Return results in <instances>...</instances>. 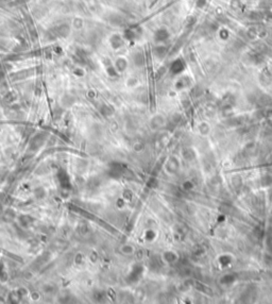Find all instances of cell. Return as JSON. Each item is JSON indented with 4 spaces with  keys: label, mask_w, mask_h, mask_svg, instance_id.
I'll use <instances>...</instances> for the list:
<instances>
[{
    "label": "cell",
    "mask_w": 272,
    "mask_h": 304,
    "mask_svg": "<svg viewBox=\"0 0 272 304\" xmlns=\"http://www.w3.org/2000/svg\"><path fill=\"white\" fill-rule=\"evenodd\" d=\"M168 37H169V33L166 29H160V30L156 31L154 35L156 42H165Z\"/></svg>",
    "instance_id": "obj_1"
},
{
    "label": "cell",
    "mask_w": 272,
    "mask_h": 304,
    "mask_svg": "<svg viewBox=\"0 0 272 304\" xmlns=\"http://www.w3.org/2000/svg\"><path fill=\"white\" fill-rule=\"evenodd\" d=\"M111 43H112V46L114 47L115 49H117V48L121 47L122 45H123V40H122L119 35H114V36L112 37Z\"/></svg>",
    "instance_id": "obj_2"
},
{
    "label": "cell",
    "mask_w": 272,
    "mask_h": 304,
    "mask_svg": "<svg viewBox=\"0 0 272 304\" xmlns=\"http://www.w3.org/2000/svg\"><path fill=\"white\" fill-rule=\"evenodd\" d=\"M183 67H184V65H183V62L181 61V60H177V61L173 62V64L171 66V70L173 71V73H179V71H181L183 69Z\"/></svg>",
    "instance_id": "obj_3"
},
{
    "label": "cell",
    "mask_w": 272,
    "mask_h": 304,
    "mask_svg": "<svg viewBox=\"0 0 272 304\" xmlns=\"http://www.w3.org/2000/svg\"><path fill=\"white\" fill-rule=\"evenodd\" d=\"M68 32H69V28L66 25H62L56 28V34L61 35V36H66L68 34Z\"/></svg>",
    "instance_id": "obj_4"
},
{
    "label": "cell",
    "mask_w": 272,
    "mask_h": 304,
    "mask_svg": "<svg viewBox=\"0 0 272 304\" xmlns=\"http://www.w3.org/2000/svg\"><path fill=\"white\" fill-rule=\"evenodd\" d=\"M123 37L128 40H133L136 37V32L134 30H132V29H128V30H126V32H124Z\"/></svg>",
    "instance_id": "obj_5"
},
{
    "label": "cell",
    "mask_w": 272,
    "mask_h": 304,
    "mask_svg": "<svg viewBox=\"0 0 272 304\" xmlns=\"http://www.w3.org/2000/svg\"><path fill=\"white\" fill-rule=\"evenodd\" d=\"M205 3V0H198V6L199 8H202V6Z\"/></svg>",
    "instance_id": "obj_6"
}]
</instances>
